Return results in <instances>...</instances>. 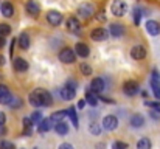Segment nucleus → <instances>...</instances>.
Returning <instances> with one entry per match:
<instances>
[{
    "label": "nucleus",
    "instance_id": "nucleus-15",
    "mask_svg": "<svg viewBox=\"0 0 160 149\" xmlns=\"http://www.w3.org/2000/svg\"><path fill=\"white\" fill-rule=\"evenodd\" d=\"M145 27H146V30H148V33H149L151 36H159L160 34L159 22H156V20H148V22L145 23Z\"/></svg>",
    "mask_w": 160,
    "mask_h": 149
},
{
    "label": "nucleus",
    "instance_id": "nucleus-6",
    "mask_svg": "<svg viewBox=\"0 0 160 149\" xmlns=\"http://www.w3.org/2000/svg\"><path fill=\"white\" fill-rule=\"evenodd\" d=\"M25 8H27V12L31 16V17H39V12H41V6H39V3L36 2V0H28L27 2V5H25Z\"/></svg>",
    "mask_w": 160,
    "mask_h": 149
},
{
    "label": "nucleus",
    "instance_id": "nucleus-45",
    "mask_svg": "<svg viewBox=\"0 0 160 149\" xmlns=\"http://www.w3.org/2000/svg\"><path fill=\"white\" fill-rule=\"evenodd\" d=\"M97 19L100 20V22H104L106 20V17H104V12L101 11V12H98V16H97Z\"/></svg>",
    "mask_w": 160,
    "mask_h": 149
},
{
    "label": "nucleus",
    "instance_id": "nucleus-28",
    "mask_svg": "<svg viewBox=\"0 0 160 149\" xmlns=\"http://www.w3.org/2000/svg\"><path fill=\"white\" fill-rule=\"evenodd\" d=\"M42 118H44V117H42V113H41V112H33V113H31V117H30V120H31L33 126H34V124H39Z\"/></svg>",
    "mask_w": 160,
    "mask_h": 149
},
{
    "label": "nucleus",
    "instance_id": "nucleus-43",
    "mask_svg": "<svg viewBox=\"0 0 160 149\" xmlns=\"http://www.w3.org/2000/svg\"><path fill=\"white\" fill-rule=\"evenodd\" d=\"M5 121H6V115H5L3 112H0V126H3Z\"/></svg>",
    "mask_w": 160,
    "mask_h": 149
},
{
    "label": "nucleus",
    "instance_id": "nucleus-4",
    "mask_svg": "<svg viewBox=\"0 0 160 149\" xmlns=\"http://www.w3.org/2000/svg\"><path fill=\"white\" fill-rule=\"evenodd\" d=\"M123 92L128 95V97H134L140 92V86L137 81H126L123 84Z\"/></svg>",
    "mask_w": 160,
    "mask_h": 149
},
{
    "label": "nucleus",
    "instance_id": "nucleus-2",
    "mask_svg": "<svg viewBox=\"0 0 160 149\" xmlns=\"http://www.w3.org/2000/svg\"><path fill=\"white\" fill-rule=\"evenodd\" d=\"M59 59L64 64H73L76 61V53L72 48H62L61 53H59Z\"/></svg>",
    "mask_w": 160,
    "mask_h": 149
},
{
    "label": "nucleus",
    "instance_id": "nucleus-50",
    "mask_svg": "<svg viewBox=\"0 0 160 149\" xmlns=\"http://www.w3.org/2000/svg\"><path fill=\"white\" fill-rule=\"evenodd\" d=\"M5 134V129H3V126H0V135H3Z\"/></svg>",
    "mask_w": 160,
    "mask_h": 149
},
{
    "label": "nucleus",
    "instance_id": "nucleus-47",
    "mask_svg": "<svg viewBox=\"0 0 160 149\" xmlns=\"http://www.w3.org/2000/svg\"><path fill=\"white\" fill-rule=\"evenodd\" d=\"M84 106H86V99H81L78 102V109H84Z\"/></svg>",
    "mask_w": 160,
    "mask_h": 149
},
{
    "label": "nucleus",
    "instance_id": "nucleus-13",
    "mask_svg": "<svg viewBox=\"0 0 160 149\" xmlns=\"http://www.w3.org/2000/svg\"><path fill=\"white\" fill-rule=\"evenodd\" d=\"M12 67H14L16 72L23 73V72L28 70V62H27L25 59H22V57H16V59L12 61Z\"/></svg>",
    "mask_w": 160,
    "mask_h": 149
},
{
    "label": "nucleus",
    "instance_id": "nucleus-40",
    "mask_svg": "<svg viewBox=\"0 0 160 149\" xmlns=\"http://www.w3.org/2000/svg\"><path fill=\"white\" fill-rule=\"evenodd\" d=\"M8 93H9L8 87H6V86H3V84H0V98H2V97H5V95H8Z\"/></svg>",
    "mask_w": 160,
    "mask_h": 149
},
{
    "label": "nucleus",
    "instance_id": "nucleus-18",
    "mask_svg": "<svg viewBox=\"0 0 160 149\" xmlns=\"http://www.w3.org/2000/svg\"><path fill=\"white\" fill-rule=\"evenodd\" d=\"M90 87H92V92H95V93H101L103 90H104V81L101 79V78H95L92 82H90Z\"/></svg>",
    "mask_w": 160,
    "mask_h": 149
},
{
    "label": "nucleus",
    "instance_id": "nucleus-27",
    "mask_svg": "<svg viewBox=\"0 0 160 149\" xmlns=\"http://www.w3.org/2000/svg\"><path fill=\"white\" fill-rule=\"evenodd\" d=\"M137 149H151V140H149V138H142V140H138Z\"/></svg>",
    "mask_w": 160,
    "mask_h": 149
},
{
    "label": "nucleus",
    "instance_id": "nucleus-19",
    "mask_svg": "<svg viewBox=\"0 0 160 149\" xmlns=\"http://www.w3.org/2000/svg\"><path fill=\"white\" fill-rule=\"evenodd\" d=\"M52 127H53V123L50 121V118H42V120H41V123L38 124V131H39L41 134L48 132Z\"/></svg>",
    "mask_w": 160,
    "mask_h": 149
},
{
    "label": "nucleus",
    "instance_id": "nucleus-11",
    "mask_svg": "<svg viewBox=\"0 0 160 149\" xmlns=\"http://www.w3.org/2000/svg\"><path fill=\"white\" fill-rule=\"evenodd\" d=\"M59 95H61V98L64 99V101H72V99L75 98V95H76V90L72 89V87H68V86H65V87H62L59 90Z\"/></svg>",
    "mask_w": 160,
    "mask_h": 149
},
{
    "label": "nucleus",
    "instance_id": "nucleus-37",
    "mask_svg": "<svg viewBox=\"0 0 160 149\" xmlns=\"http://www.w3.org/2000/svg\"><path fill=\"white\" fill-rule=\"evenodd\" d=\"M112 149H128V143H124V142H113Z\"/></svg>",
    "mask_w": 160,
    "mask_h": 149
},
{
    "label": "nucleus",
    "instance_id": "nucleus-14",
    "mask_svg": "<svg viewBox=\"0 0 160 149\" xmlns=\"http://www.w3.org/2000/svg\"><path fill=\"white\" fill-rule=\"evenodd\" d=\"M75 53H76L78 56H81V57H87V56L90 54V48H89L87 44H84V42H78V44L75 45Z\"/></svg>",
    "mask_w": 160,
    "mask_h": 149
},
{
    "label": "nucleus",
    "instance_id": "nucleus-49",
    "mask_svg": "<svg viewBox=\"0 0 160 149\" xmlns=\"http://www.w3.org/2000/svg\"><path fill=\"white\" fill-rule=\"evenodd\" d=\"M2 65H5V57L0 54V67H2Z\"/></svg>",
    "mask_w": 160,
    "mask_h": 149
},
{
    "label": "nucleus",
    "instance_id": "nucleus-32",
    "mask_svg": "<svg viewBox=\"0 0 160 149\" xmlns=\"http://www.w3.org/2000/svg\"><path fill=\"white\" fill-rule=\"evenodd\" d=\"M11 33V27L9 25H6V23H0V36H8Z\"/></svg>",
    "mask_w": 160,
    "mask_h": 149
},
{
    "label": "nucleus",
    "instance_id": "nucleus-35",
    "mask_svg": "<svg viewBox=\"0 0 160 149\" xmlns=\"http://www.w3.org/2000/svg\"><path fill=\"white\" fill-rule=\"evenodd\" d=\"M152 86V92H154V97L160 101V84H156V82H151Z\"/></svg>",
    "mask_w": 160,
    "mask_h": 149
},
{
    "label": "nucleus",
    "instance_id": "nucleus-30",
    "mask_svg": "<svg viewBox=\"0 0 160 149\" xmlns=\"http://www.w3.org/2000/svg\"><path fill=\"white\" fill-rule=\"evenodd\" d=\"M145 106L146 107H151L156 112H160V101H145Z\"/></svg>",
    "mask_w": 160,
    "mask_h": 149
},
{
    "label": "nucleus",
    "instance_id": "nucleus-38",
    "mask_svg": "<svg viewBox=\"0 0 160 149\" xmlns=\"http://www.w3.org/2000/svg\"><path fill=\"white\" fill-rule=\"evenodd\" d=\"M11 99H12V95H11V93H8V95H5V97H2V98H0V104H6V106H8V104L11 102Z\"/></svg>",
    "mask_w": 160,
    "mask_h": 149
},
{
    "label": "nucleus",
    "instance_id": "nucleus-24",
    "mask_svg": "<svg viewBox=\"0 0 160 149\" xmlns=\"http://www.w3.org/2000/svg\"><path fill=\"white\" fill-rule=\"evenodd\" d=\"M84 99H86V102L90 104V106H97V104H98V97H97L95 92H87Z\"/></svg>",
    "mask_w": 160,
    "mask_h": 149
},
{
    "label": "nucleus",
    "instance_id": "nucleus-46",
    "mask_svg": "<svg viewBox=\"0 0 160 149\" xmlns=\"http://www.w3.org/2000/svg\"><path fill=\"white\" fill-rule=\"evenodd\" d=\"M23 135H33V129H28V127H25V131H23Z\"/></svg>",
    "mask_w": 160,
    "mask_h": 149
},
{
    "label": "nucleus",
    "instance_id": "nucleus-36",
    "mask_svg": "<svg viewBox=\"0 0 160 149\" xmlns=\"http://www.w3.org/2000/svg\"><path fill=\"white\" fill-rule=\"evenodd\" d=\"M151 82H156V84H160V72H159V70H152Z\"/></svg>",
    "mask_w": 160,
    "mask_h": 149
},
{
    "label": "nucleus",
    "instance_id": "nucleus-48",
    "mask_svg": "<svg viewBox=\"0 0 160 149\" xmlns=\"http://www.w3.org/2000/svg\"><path fill=\"white\" fill-rule=\"evenodd\" d=\"M2 47H5V37L3 36H0V48Z\"/></svg>",
    "mask_w": 160,
    "mask_h": 149
},
{
    "label": "nucleus",
    "instance_id": "nucleus-33",
    "mask_svg": "<svg viewBox=\"0 0 160 149\" xmlns=\"http://www.w3.org/2000/svg\"><path fill=\"white\" fill-rule=\"evenodd\" d=\"M8 106H9V107H12V109H17V107H20V106H22V99L20 98H14V97H12L11 102H9Z\"/></svg>",
    "mask_w": 160,
    "mask_h": 149
},
{
    "label": "nucleus",
    "instance_id": "nucleus-42",
    "mask_svg": "<svg viewBox=\"0 0 160 149\" xmlns=\"http://www.w3.org/2000/svg\"><path fill=\"white\" fill-rule=\"evenodd\" d=\"M67 86H68V87H72V89H75V90H76V86H78V84H76V81H75V79H70V81H68V82H67Z\"/></svg>",
    "mask_w": 160,
    "mask_h": 149
},
{
    "label": "nucleus",
    "instance_id": "nucleus-17",
    "mask_svg": "<svg viewBox=\"0 0 160 149\" xmlns=\"http://www.w3.org/2000/svg\"><path fill=\"white\" fill-rule=\"evenodd\" d=\"M0 11H2V14H3L5 17H12V16H14V6H12V3H9V2H3L2 6H0Z\"/></svg>",
    "mask_w": 160,
    "mask_h": 149
},
{
    "label": "nucleus",
    "instance_id": "nucleus-21",
    "mask_svg": "<svg viewBox=\"0 0 160 149\" xmlns=\"http://www.w3.org/2000/svg\"><path fill=\"white\" fill-rule=\"evenodd\" d=\"M143 124H145V118L140 113H134L131 117V126L132 127H142Z\"/></svg>",
    "mask_w": 160,
    "mask_h": 149
},
{
    "label": "nucleus",
    "instance_id": "nucleus-31",
    "mask_svg": "<svg viewBox=\"0 0 160 149\" xmlns=\"http://www.w3.org/2000/svg\"><path fill=\"white\" fill-rule=\"evenodd\" d=\"M142 14H143V12H142V9H140V8H135V9H134V23H135L137 27L140 25V19H142Z\"/></svg>",
    "mask_w": 160,
    "mask_h": 149
},
{
    "label": "nucleus",
    "instance_id": "nucleus-3",
    "mask_svg": "<svg viewBox=\"0 0 160 149\" xmlns=\"http://www.w3.org/2000/svg\"><path fill=\"white\" fill-rule=\"evenodd\" d=\"M78 14L79 17L82 19H90L93 14H95V6L92 3H82L79 8H78Z\"/></svg>",
    "mask_w": 160,
    "mask_h": 149
},
{
    "label": "nucleus",
    "instance_id": "nucleus-26",
    "mask_svg": "<svg viewBox=\"0 0 160 149\" xmlns=\"http://www.w3.org/2000/svg\"><path fill=\"white\" fill-rule=\"evenodd\" d=\"M65 117V110H59V112H54L53 115L50 117V121L56 124V123H59V121H62V118Z\"/></svg>",
    "mask_w": 160,
    "mask_h": 149
},
{
    "label": "nucleus",
    "instance_id": "nucleus-9",
    "mask_svg": "<svg viewBox=\"0 0 160 149\" xmlns=\"http://www.w3.org/2000/svg\"><path fill=\"white\" fill-rule=\"evenodd\" d=\"M47 20H48V23L52 25V27H58L61 22H62V12H59V11H48V14H47Z\"/></svg>",
    "mask_w": 160,
    "mask_h": 149
},
{
    "label": "nucleus",
    "instance_id": "nucleus-34",
    "mask_svg": "<svg viewBox=\"0 0 160 149\" xmlns=\"http://www.w3.org/2000/svg\"><path fill=\"white\" fill-rule=\"evenodd\" d=\"M0 149H16V148H14V145H12L11 142L2 140V142H0Z\"/></svg>",
    "mask_w": 160,
    "mask_h": 149
},
{
    "label": "nucleus",
    "instance_id": "nucleus-10",
    "mask_svg": "<svg viewBox=\"0 0 160 149\" xmlns=\"http://www.w3.org/2000/svg\"><path fill=\"white\" fill-rule=\"evenodd\" d=\"M67 30H68L70 33L78 34V33L81 31V23H79V20H78L76 17H68V19H67Z\"/></svg>",
    "mask_w": 160,
    "mask_h": 149
},
{
    "label": "nucleus",
    "instance_id": "nucleus-16",
    "mask_svg": "<svg viewBox=\"0 0 160 149\" xmlns=\"http://www.w3.org/2000/svg\"><path fill=\"white\" fill-rule=\"evenodd\" d=\"M109 34H112L113 37H121L124 34V27L120 23H110L109 27Z\"/></svg>",
    "mask_w": 160,
    "mask_h": 149
},
{
    "label": "nucleus",
    "instance_id": "nucleus-44",
    "mask_svg": "<svg viewBox=\"0 0 160 149\" xmlns=\"http://www.w3.org/2000/svg\"><path fill=\"white\" fill-rule=\"evenodd\" d=\"M59 149H75V148H73L70 143H62V145L59 146Z\"/></svg>",
    "mask_w": 160,
    "mask_h": 149
},
{
    "label": "nucleus",
    "instance_id": "nucleus-39",
    "mask_svg": "<svg viewBox=\"0 0 160 149\" xmlns=\"http://www.w3.org/2000/svg\"><path fill=\"white\" fill-rule=\"evenodd\" d=\"M90 134H92V135H98V134H100V126L95 124V123H92V124H90Z\"/></svg>",
    "mask_w": 160,
    "mask_h": 149
},
{
    "label": "nucleus",
    "instance_id": "nucleus-1",
    "mask_svg": "<svg viewBox=\"0 0 160 149\" xmlns=\"http://www.w3.org/2000/svg\"><path fill=\"white\" fill-rule=\"evenodd\" d=\"M110 11H112L113 16L121 17V16H124L128 12V5H126L124 0H113L112 5H110Z\"/></svg>",
    "mask_w": 160,
    "mask_h": 149
},
{
    "label": "nucleus",
    "instance_id": "nucleus-5",
    "mask_svg": "<svg viewBox=\"0 0 160 149\" xmlns=\"http://www.w3.org/2000/svg\"><path fill=\"white\" fill-rule=\"evenodd\" d=\"M42 93H44V89H36L34 92H31L30 93V104L34 106V107L44 106L42 104Z\"/></svg>",
    "mask_w": 160,
    "mask_h": 149
},
{
    "label": "nucleus",
    "instance_id": "nucleus-22",
    "mask_svg": "<svg viewBox=\"0 0 160 149\" xmlns=\"http://www.w3.org/2000/svg\"><path fill=\"white\" fill-rule=\"evenodd\" d=\"M65 115H68V117H70L73 127H75V129H78V127H79V124H78V115H76V109H75V107H70L68 110H65Z\"/></svg>",
    "mask_w": 160,
    "mask_h": 149
},
{
    "label": "nucleus",
    "instance_id": "nucleus-29",
    "mask_svg": "<svg viewBox=\"0 0 160 149\" xmlns=\"http://www.w3.org/2000/svg\"><path fill=\"white\" fill-rule=\"evenodd\" d=\"M79 70H81V73H82L84 76H89V75H92V67H90L89 64H86V62H82V64H81Z\"/></svg>",
    "mask_w": 160,
    "mask_h": 149
},
{
    "label": "nucleus",
    "instance_id": "nucleus-23",
    "mask_svg": "<svg viewBox=\"0 0 160 149\" xmlns=\"http://www.w3.org/2000/svg\"><path fill=\"white\" fill-rule=\"evenodd\" d=\"M54 131H56L58 135H65L68 132V124L64 123V121H59V123L54 124Z\"/></svg>",
    "mask_w": 160,
    "mask_h": 149
},
{
    "label": "nucleus",
    "instance_id": "nucleus-8",
    "mask_svg": "<svg viewBox=\"0 0 160 149\" xmlns=\"http://www.w3.org/2000/svg\"><path fill=\"white\" fill-rule=\"evenodd\" d=\"M90 37L97 42H101V41H106L109 37V31L104 28H95L92 33H90Z\"/></svg>",
    "mask_w": 160,
    "mask_h": 149
},
{
    "label": "nucleus",
    "instance_id": "nucleus-41",
    "mask_svg": "<svg viewBox=\"0 0 160 149\" xmlns=\"http://www.w3.org/2000/svg\"><path fill=\"white\" fill-rule=\"evenodd\" d=\"M23 127H28V129L33 127V123H31L30 118H23Z\"/></svg>",
    "mask_w": 160,
    "mask_h": 149
},
{
    "label": "nucleus",
    "instance_id": "nucleus-51",
    "mask_svg": "<svg viewBox=\"0 0 160 149\" xmlns=\"http://www.w3.org/2000/svg\"><path fill=\"white\" fill-rule=\"evenodd\" d=\"M34 149H38V148H34Z\"/></svg>",
    "mask_w": 160,
    "mask_h": 149
},
{
    "label": "nucleus",
    "instance_id": "nucleus-25",
    "mask_svg": "<svg viewBox=\"0 0 160 149\" xmlns=\"http://www.w3.org/2000/svg\"><path fill=\"white\" fill-rule=\"evenodd\" d=\"M42 104H44L45 107H48V106L53 104V97H52V93L47 92V90H44V93H42Z\"/></svg>",
    "mask_w": 160,
    "mask_h": 149
},
{
    "label": "nucleus",
    "instance_id": "nucleus-7",
    "mask_svg": "<svg viewBox=\"0 0 160 149\" xmlns=\"http://www.w3.org/2000/svg\"><path fill=\"white\" fill-rule=\"evenodd\" d=\"M117 126H118V120H117V117H113V115H107V117L103 118V127H104L106 131H115Z\"/></svg>",
    "mask_w": 160,
    "mask_h": 149
},
{
    "label": "nucleus",
    "instance_id": "nucleus-12",
    "mask_svg": "<svg viewBox=\"0 0 160 149\" xmlns=\"http://www.w3.org/2000/svg\"><path fill=\"white\" fill-rule=\"evenodd\" d=\"M131 56L134 59H137V61L145 59L146 57V48L143 45H135V47H132V50H131Z\"/></svg>",
    "mask_w": 160,
    "mask_h": 149
},
{
    "label": "nucleus",
    "instance_id": "nucleus-20",
    "mask_svg": "<svg viewBox=\"0 0 160 149\" xmlns=\"http://www.w3.org/2000/svg\"><path fill=\"white\" fill-rule=\"evenodd\" d=\"M17 42H19V47H20L22 50H28L30 48V36H28L27 33H22V34L19 36Z\"/></svg>",
    "mask_w": 160,
    "mask_h": 149
}]
</instances>
